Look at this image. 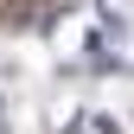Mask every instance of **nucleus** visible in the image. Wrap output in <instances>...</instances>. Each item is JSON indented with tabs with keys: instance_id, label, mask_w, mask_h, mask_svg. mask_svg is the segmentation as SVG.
Segmentation results:
<instances>
[]
</instances>
